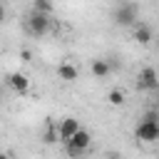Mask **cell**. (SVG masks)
<instances>
[{"instance_id": "1", "label": "cell", "mask_w": 159, "mask_h": 159, "mask_svg": "<svg viewBox=\"0 0 159 159\" xmlns=\"http://www.w3.org/2000/svg\"><path fill=\"white\" fill-rule=\"evenodd\" d=\"M112 20L119 25V27H134V22L139 20V5L132 2V0H124L114 7L112 12Z\"/></svg>"}, {"instance_id": "2", "label": "cell", "mask_w": 159, "mask_h": 159, "mask_svg": "<svg viewBox=\"0 0 159 159\" xmlns=\"http://www.w3.org/2000/svg\"><path fill=\"white\" fill-rule=\"evenodd\" d=\"M25 25H27V32H30V35L42 37V35H47V32H50L52 20H50V15H47V12H37V10H32V12H30V17L25 20Z\"/></svg>"}, {"instance_id": "3", "label": "cell", "mask_w": 159, "mask_h": 159, "mask_svg": "<svg viewBox=\"0 0 159 159\" xmlns=\"http://www.w3.org/2000/svg\"><path fill=\"white\" fill-rule=\"evenodd\" d=\"M89 144H92V134H89L87 129H82V127H80V132H77L70 142H65L70 157H80V154H84V152L89 149Z\"/></svg>"}, {"instance_id": "4", "label": "cell", "mask_w": 159, "mask_h": 159, "mask_svg": "<svg viewBox=\"0 0 159 159\" xmlns=\"http://www.w3.org/2000/svg\"><path fill=\"white\" fill-rule=\"evenodd\" d=\"M134 137L139 142H157L159 139V122L157 119H139L134 127Z\"/></svg>"}, {"instance_id": "5", "label": "cell", "mask_w": 159, "mask_h": 159, "mask_svg": "<svg viewBox=\"0 0 159 159\" xmlns=\"http://www.w3.org/2000/svg\"><path fill=\"white\" fill-rule=\"evenodd\" d=\"M159 87V75L154 67H142L139 75H137V89L142 92H154Z\"/></svg>"}, {"instance_id": "6", "label": "cell", "mask_w": 159, "mask_h": 159, "mask_svg": "<svg viewBox=\"0 0 159 159\" xmlns=\"http://www.w3.org/2000/svg\"><path fill=\"white\" fill-rule=\"evenodd\" d=\"M77 132H80V119H75V117H65V119H60V124H57V134H60V142H62V144L70 142Z\"/></svg>"}, {"instance_id": "7", "label": "cell", "mask_w": 159, "mask_h": 159, "mask_svg": "<svg viewBox=\"0 0 159 159\" xmlns=\"http://www.w3.org/2000/svg\"><path fill=\"white\" fill-rule=\"evenodd\" d=\"M7 84H10L12 92H17V94H27V92H30V77L22 75V72H10V75H7Z\"/></svg>"}, {"instance_id": "8", "label": "cell", "mask_w": 159, "mask_h": 159, "mask_svg": "<svg viewBox=\"0 0 159 159\" xmlns=\"http://www.w3.org/2000/svg\"><path fill=\"white\" fill-rule=\"evenodd\" d=\"M57 77H60L62 82H77V80H80V70H77L72 62H60Z\"/></svg>"}, {"instance_id": "9", "label": "cell", "mask_w": 159, "mask_h": 159, "mask_svg": "<svg viewBox=\"0 0 159 159\" xmlns=\"http://www.w3.org/2000/svg\"><path fill=\"white\" fill-rule=\"evenodd\" d=\"M134 40H137L139 45H149V42H152V27L137 20V22H134Z\"/></svg>"}, {"instance_id": "10", "label": "cell", "mask_w": 159, "mask_h": 159, "mask_svg": "<svg viewBox=\"0 0 159 159\" xmlns=\"http://www.w3.org/2000/svg\"><path fill=\"white\" fill-rule=\"evenodd\" d=\"M89 70H92V75H94V77L104 80V77L112 72V65H109V60H102V57H97V60H92Z\"/></svg>"}, {"instance_id": "11", "label": "cell", "mask_w": 159, "mask_h": 159, "mask_svg": "<svg viewBox=\"0 0 159 159\" xmlns=\"http://www.w3.org/2000/svg\"><path fill=\"white\" fill-rule=\"evenodd\" d=\"M107 102H109L112 107H122V104H124V92H122V89H109Z\"/></svg>"}, {"instance_id": "12", "label": "cell", "mask_w": 159, "mask_h": 159, "mask_svg": "<svg viewBox=\"0 0 159 159\" xmlns=\"http://www.w3.org/2000/svg\"><path fill=\"white\" fill-rule=\"evenodd\" d=\"M32 10L52 15V0H32Z\"/></svg>"}, {"instance_id": "13", "label": "cell", "mask_w": 159, "mask_h": 159, "mask_svg": "<svg viewBox=\"0 0 159 159\" xmlns=\"http://www.w3.org/2000/svg\"><path fill=\"white\" fill-rule=\"evenodd\" d=\"M42 139H45L47 144H52V142H57V139H60V134H57V127H52V124H47V132L42 134Z\"/></svg>"}, {"instance_id": "14", "label": "cell", "mask_w": 159, "mask_h": 159, "mask_svg": "<svg viewBox=\"0 0 159 159\" xmlns=\"http://www.w3.org/2000/svg\"><path fill=\"white\" fill-rule=\"evenodd\" d=\"M2 20H5V7L0 5V22H2Z\"/></svg>"}, {"instance_id": "15", "label": "cell", "mask_w": 159, "mask_h": 159, "mask_svg": "<svg viewBox=\"0 0 159 159\" xmlns=\"http://www.w3.org/2000/svg\"><path fill=\"white\" fill-rule=\"evenodd\" d=\"M0 99H2V84H0Z\"/></svg>"}]
</instances>
